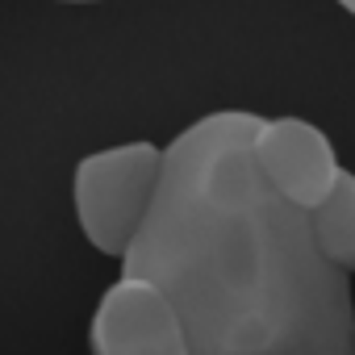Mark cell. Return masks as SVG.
<instances>
[{
	"label": "cell",
	"mask_w": 355,
	"mask_h": 355,
	"mask_svg": "<svg viewBox=\"0 0 355 355\" xmlns=\"http://www.w3.org/2000/svg\"><path fill=\"white\" fill-rule=\"evenodd\" d=\"M309 230L318 251L347 276H355V171H338L322 205L309 209Z\"/></svg>",
	"instance_id": "obj_5"
},
{
	"label": "cell",
	"mask_w": 355,
	"mask_h": 355,
	"mask_svg": "<svg viewBox=\"0 0 355 355\" xmlns=\"http://www.w3.org/2000/svg\"><path fill=\"white\" fill-rule=\"evenodd\" d=\"M92 355H193L175 301L146 276L121 272L88 322Z\"/></svg>",
	"instance_id": "obj_3"
},
{
	"label": "cell",
	"mask_w": 355,
	"mask_h": 355,
	"mask_svg": "<svg viewBox=\"0 0 355 355\" xmlns=\"http://www.w3.org/2000/svg\"><path fill=\"white\" fill-rule=\"evenodd\" d=\"M259 117L218 109L163 146V180L121 272L180 309L193 355H355L351 280L251 159Z\"/></svg>",
	"instance_id": "obj_1"
},
{
	"label": "cell",
	"mask_w": 355,
	"mask_h": 355,
	"mask_svg": "<svg viewBox=\"0 0 355 355\" xmlns=\"http://www.w3.org/2000/svg\"><path fill=\"white\" fill-rule=\"evenodd\" d=\"M334 5H343V9H347V13L355 17V0H334Z\"/></svg>",
	"instance_id": "obj_6"
},
{
	"label": "cell",
	"mask_w": 355,
	"mask_h": 355,
	"mask_svg": "<svg viewBox=\"0 0 355 355\" xmlns=\"http://www.w3.org/2000/svg\"><path fill=\"white\" fill-rule=\"evenodd\" d=\"M251 159L263 180L305 214L326 201L343 171L330 138L305 117H259L251 134Z\"/></svg>",
	"instance_id": "obj_4"
},
{
	"label": "cell",
	"mask_w": 355,
	"mask_h": 355,
	"mask_svg": "<svg viewBox=\"0 0 355 355\" xmlns=\"http://www.w3.org/2000/svg\"><path fill=\"white\" fill-rule=\"evenodd\" d=\"M63 5H92V0H63Z\"/></svg>",
	"instance_id": "obj_7"
},
{
	"label": "cell",
	"mask_w": 355,
	"mask_h": 355,
	"mask_svg": "<svg viewBox=\"0 0 355 355\" xmlns=\"http://www.w3.org/2000/svg\"><path fill=\"white\" fill-rule=\"evenodd\" d=\"M351 338H355V326H351Z\"/></svg>",
	"instance_id": "obj_8"
},
{
	"label": "cell",
	"mask_w": 355,
	"mask_h": 355,
	"mask_svg": "<svg viewBox=\"0 0 355 355\" xmlns=\"http://www.w3.org/2000/svg\"><path fill=\"white\" fill-rule=\"evenodd\" d=\"M159 180H163V146L146 138L84 155L71 175L80 234L101 255L121 259L138 239V230L146 226Z\"/></svg>",
	"instance_id": "obj_2"
}]
</instances>
